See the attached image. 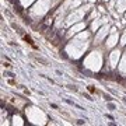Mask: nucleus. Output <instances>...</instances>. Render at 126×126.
Instances as JSON below:
<instances>
[{
	"instance_id": "423d86ee",
	"label": "nucleus",
	"mask_w": 126,
	"mask_h": 126,
	"mask_svg": "<svg viewBox=\"0 0 126 126\" xmlns=\"http://www.w3.org/2000/svg\"><path fill=\"white\" fill-rule=\"evenodd\" d=\"M116 42H118V32L115 28H112L111 30V35H109V38L107 39V42H105V46L107 48H113V46L116 45Z\"/></svg>"
},
{
	"instance_id": "f8f14e48",
	"label": "nucleus",
	"mask_w": 126,
	"mask_h": 126,
	"mask_svg": "<svg viewBox=\"0 0 126 126\" xmlns=\"http://www.w3.org/2000/svg\"><path fill=\"white\" fill-rule=\"evenodd\" d=\"M119 72L123 73V74L126 73V53H125V56H123V59H122V62L119 63Z\"/></svg>"
},
{
	"instance_id": "2eb2a0df",
	"label": "nucleus",
	"mask_w": 126,
	"mask_h": 126,
	"mask_svg": "<svg viewBox=\"0 0 126 126\" xmlns=\"http://www.w3.org/2000/svg\"><path fill=\"white\" fill-rule=\"evenodd\" d=\"M121 45H126V31H125V34H123L122 38H121Z\"/></svg>"
},
{
	"instance_id": "dca6fc26",
	"label": "nucleus",
	"mask_w": 126,
	"mask_h": 126,
	"mask_svg": "<svg viewBox=\"0 0 126 126\" xmlns=\"http://www.w3.org/2000/svg\"><path fill=\"white\" fill-rule=\"evenodd\" d=\"M116 1H118V0H112V1H111V7H112V6L115 4V3H116Z\"/></svg>"
},
{
	"instance_id": "7ed1b4c3",
	"label": "nucleus",
	"mask_w": 126,
	"mask_h": 126,
	"mask_svg": "<svg viewBox=\"0 0 126 126\" xmlns=\"http://www.w3.org/2000/svg\"><path fill=\"white\" fill-rule=\"evenodd\" d=\"M25 113H27V116H28V121H31L32 123H35V125H44L46 122L45 113L38 108L30 107V108L25 109Z\"/></svg>"
},
{
	"instance_id": "1a4fd4ad",
	"label": "nucleus",
	"mask_w": 126,
	"mask_h": 126,
	"mask_svg": "<svg viewBox=\"0 0 126 126\" xmlns=\"http://www.w3.org/2000/svg\"><path fill=\"white\" fill-rule=\"evenodd\" d=\"M84 27H86V24H84V23H79V24H76V25H73V27L70 28V31H69L67 36H72L73 34H77L79 31L84 30Z\"/></svg>"
},
{
	"instance_id": "4468645a",
	"label": "nucleus",
	"mask_w": 126,
	"mask_h": 126,
	"mask_svg": "<svg viewBox=\"0 0 126 126\" xmlns=\"http://www.w3.org/2000/svg\"><path fill=\"white\" fill-rule=\"evenodd\" d=\"M32 1H35V0H21V4H23L24 7H27V6L31 4Z\"/></svg>"
},
{
	"instance_id": "6e6552de",
	"label": "nucleus",
	"mask_w": 126,
	"mask_h": 126,
	"mask_svg": "<svg viewBox=\"0 0 126 126\" xmlns=\"http://www.w3.org/2000/svg\"><path fill=\"white\" fill-rule=\"evenodd\" d=\"M108 32H109V27H108V25H104V27L98 31V35L95 36L94 44H99V42L105 38V35H108Z\"/></svg>"
},
{
	"instance_id": "9d476101",
	"label": "nucleus",
	"mask_w": 126,
	"mask_h": 126,
	"mask_svg": "<svg viewBox=\"0 0 126 126\" xmlns=\"http://www.w3.org/2000/svg\"><path fill=\"white\" fill-rule=\"evenodd\" d=\"M116 10L118 11H125L126 10V0H118L116 1Z\"/></svg>"
},
{
	"instance_id": "f03ea898",
	"label": "nucleus",
	"mask_w": 126,
	"mask_h": 126,
	"mask_svg": "<svg viewBox=\"0 0 126 126\" xmlns=\"http://www.w3.org/2000/svg\"><path fill=\"white\" fill-rule=\"evenodd\" d=\"M84 66L87 69H90L91 72H98L101 66H102V56L98 50L91 52L86 59H84Z\"/></svg>"
},
{
	"instance_id": "39448f33",
	"label": "nucleus",
	"mask_w": 126,
	"mask_h": 126,
	"mask_svg": "<svg viewBox=\"0 0 126 126\" xmlns=\"http://www.w3.org/2000/svg\"><path fill=\"white\" fill-rule=\"evenodd\" d=\"M87 9H77L74 10L70 16L67 17V20H66V24H73V23H76V21H79V20H83V17H84V14H86Z\"/></svg>"
},
{
	"instance_id": "ddd939ff",
	"label": "nucleus",
	"mask_w": 126,
	"mask_h": 126,
	"mask_svg": "<svg viewBox=\"0 0 126 126\" xmlns=\"http://www.w3.org/2000/svg\"><path fill=\"white\" fill-rule=\"evenodd\" d=\"M24 122H23V119L20 116H17V115H14L13 116V125H23Z\"/></svg>"
},
{
	"instance_id": "f3484780",
	"label": "nucleus",
	"mask_w": 126,
	"mask_h": 126,
	"mask_svg": "<svg viewBox=\"0 0 126 126\" xmlns=\"http://www.w3.org/2000/svg\"><path fill=\"white\" fill-rule=\"evenodd\" d=\"M125 17H126V14H125Z\"/></svg>"
},
{
	"instance_id": "9b49d317",
	"label": "nucleus",
	"mask_w": 126,
	"mask_h": 126,
	"mask_svg": "<svg viewBox=\"0 0 126 126\" xmlns=\"http://www.w3.org/2000/svg\"><path fill=\"white\" fill-rule=\"evenodd\" d=\"M104 21H105V18H102V20H97V21H93V24H91V30H93V31H97V30L99 28V25H101Z\"/></svg>"
},
{
	"instance_id": "f257e3e1",
	"label": "nucleus",
	"mask_w": 126,
	"mask_h": 126,
	"mask_svg": "<svg viewBox=\"0 0 126 126\" xmlns=\"http://www.w3.org/2000/svg\"><path fill=\"white\" fill-rule=\"evenodd\" d=\"M88 38H90V32L86 31L80 34L79 36H76L73 41H70V44L66 46V52L69 53V56L73 59L80 58L88 46Z\"/></svg>"
},
{
	"instance_id": "20e7f679",
	"label": "nucleus",
	"mask_w": 126,
	"mask_h": 126,
	"mask_svg": "<svg viewBox=\"0 0 126 126\" xmlns=\"http://www.w3.org/2000/svg\"><path fill=\"white\" fill-rule=\"evenodd\" d=\"M50 9V0H39L31 10V16L32 17L39 18Z\"/></svg>"
},
{
	"instance_id": "0eeeda50",
	"label": "nucleus",
	"mask_w": 126,
	"mask_h": 126,
	"mask_svg": "<svg viewBox=\"0 0 126 126\" xmlns=\"http://www.w3.org/2000/svg\"><path fill=\"white\" fill-rule=\"evenodd\" d=\"M119 58H121V50L119 49L111 52V55H109V63H111L112 67H116L118 66V60H119Z\"/></svg>"
}]
</instances>
